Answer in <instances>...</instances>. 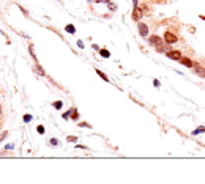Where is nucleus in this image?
I'll use <instances>...</instances> for the list:
<instances>
[{
	"mask_svg": "<svg viewBox=\"0 0 205 184\" xmlns=\"http://www.w3.org/2000/svg\"><path fill=\"white\" fill-rule=\"evenodd\" d=\"M54 106H55V109H62V106H63V104H62V102H60V101H57V102H55V104H54Z\"/></svg>",
	"mask_w": 205,
	"mask_h": 184,
	"instance_id": "nucleus-14",
	"label": "nucleus"
},
{
	"mask_svg": "<svg viewBox=\"0 0 205 184\" xmlns=\"http://www.w3.org/2000/svg\"><path fill=\"white\" fill-rule=\"evenodd\" d=\"M36 131H38L40 134H44V128H43V126H38V128H36Z\"/></svg>",
	"mask_w": 205,
	"mask_h": 184,
	"instance_id": "nucleus-13",
	"label": "nucleus"
},
{
	"mask_svg": "<svg viewBox=\"0 0 205 184\" xmlns=\"http://www.w3.org/2000/svg\"><path fill=\"white\" fill-rule=\"evenodd\" d=\"M150 44L156 46V49H158V51H159V52H163V47H164V46H163V41H161V38H159V36H156V35H155V36H152V38H150Z\"/></svg>",
	"mask_w": 205,
	"mask_h": 184,
	"instance_id": "nucleus-1",
	"label": "nucleus"
},
{
	"mask_svg": "<svg viewBox=\"0 0 205 184\" xmlns=\"http://www.w3.org/2000/svg\"><path fill=\"white\" fill-rule=\"evenodd\" d=\"M66 32H69V33H74L76 32V28L73 25H66Z\"/></svg>",
	"mask_w": 205,
	"mask_h": 184,
	"instance_id": "nucleus-9",
	"label": "nucleus"
},
{
	"mask_svg": "<svg viewBox=\"0 0 205 184\" xmlns=\"http://www.w3.org/2000/svg\"><path fill=\"white\" fill-rule=\"evenodd\" d=\"M139 33L142 36H147L148 35V28H147V25L144 24V22H139Z\"/></svg>",
	"mask_w": 205,
	"mask_h": 184,
	"instance_id": "nucleus-5",
	"label": "nucleus"
},
{
	"mask_svg": "<svg viewBox=\"0 0 205 184\" xmlns=\"http://www.w3.org/2000/svg\"><path fill=\"white\" fill-rule=\"evenodd\" d=\"M196 71H197V74H199L200 77H205V69H204V68H200V66H196Z\"/></svg>",
	"mask_w": 205,
	"mask_h": 184,
	"instance_id": "nucleus-7",
	"label": "nucleus"
},
{
	"mask_svg": "<svg viewBox=\"0 0 205 184\" xmlns=\"http://www.w3.org/2000/svg\"><path fill=\"white\" fill-rule=\"evenodd\" d=\"M140 13H142V9H140V8H136V9H134L133 18L136 19V21H139V19H140Z\"/></svg>",
	"mask_w": 205,
	"mask_h": 184,
	"instance_id": "nucleus-6",
	"label": "nucleus"
},
{
	"mask_svg": "<svg viewBox=\"0 0 205 184\" xmlns=\"http://www.w3.org/2000/svg\"><path fill=\"white\" fill-rule=\"evenodd\" d=\"M0 113H2V110H0Z\"/></svg>",
	"mask_w": 205,
	"mask_h": 184,
	"instance_id": "nucleus-15",
	"label": "nucleus"
},
{
	"mask_svg": "<svg viewBox=\"0 0 205 184\" xmlns=\"http://www.w3.org/2000/svg\"><path fill=\"white\" fill-rule=\"evenodd\" d=\"M71 118H73V120H77V112H76V109H73V113H71Z\"/></svg>",
	"mask_w": 205,
	"mask_h": 184,
	"instance_id": "nucleus-11",
	"label": "nucleus"
},
{
	"mask_svg": "<svg viewBox=\"0 0 205 184\" xmlns=\"http://www.w3.org/2000/svg\"><path fill=\"white\" fill-rule=\"evenodd\" d=\"M30 120H32V115H24V121L25 123H29Z\"/></svg>",
	"mask_w": 205,
	"mask_h": 184,
	"instance_id": "nucleus-12",
	"label": "nucleus"
},
{
	"mask_svg": "<svg viewBox=\"0 0 205 184\" xmlns=\"http://www.w3.org/2000/svg\"><path fill=\"white\" fill-rule=\"evenodd\" d=\"M164 41H166V43H169V44H174V43H177V41H178V36H177V35H174L172 32H166V35H164Z\"/></svg>",
	"mask_w": 205,
	"mask_h": 184,
	"instance_id": "nucleus-2",
	"label": "nucleus"
},
{
	"mask_svg": "<svg viewBox=\"0 0 205 184\" xmlns=\"http://www.w3.org/2000/svg\"><path fill=\"white\" fill-rule=\"evenodd\" d=\"M167 57H169L170 60H177V62H178L181 58V53H180V51H169L167 52Z\"/></svg>",
	"mask_w": 205,
	"mask_h": 184,
	"instance_id": "nucleus-3",
	"label": "nucleus"
},
{
	"mask_svg": "<svg viewBox=\"0 0 205 184\" xmlns=\"http://www.w3.org/2000/svg\"><path fill=\"white\" fill-rule=\"evenodd\" d=\"M178 62L181 63V65H185V66H188V68H193L194 66V63H193V60H189L188 57H181V58L178 60Z\"/></svg>",
	"mask_w": 205,
	"mask_h": 184,
	"instance_id": "nucleus-4",
	"label": "nucleus"
},
{
	"mask_svg": "<svg viewBox=\"0 0 205 184\" xmlns=\"http://www.w3.org/2000/svg\"><path fill=\"white\" fill-rule=\"evenodd\" d=\"M99 53H101L103 57H106V58L110 55V53H109V51H106V49H101V51H99Z\"/></svg>",
	"mask_w": 205,
	"mask_h": 184,
	"instance_id": "nucleus-8",
	"label": "nucleus"
},
{
	"mask_svg": "<svg viewBox=\"0 0 205 184\" xmlns=\"http://www.w3.org/2000/svg\"><path fill=\"white\" fill-rule=\"evenodd\" d=\"M96 72H98V76H99V77H103L104 80H107V77H106V74H104V72H101V71H98V69H96Z\"/></svg>",
	"mask_w": 205,
	"mask_h": 184,
	"instance_id": "nucleus-10",
	"label": "nucleus"
}]
</instances>
